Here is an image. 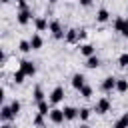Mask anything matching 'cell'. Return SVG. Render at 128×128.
Listing matches in <instances>:
<instances>
[{"mask_svg": "<svg viewBox=\"0 0 128 128\" xmlns=\"http://www.w3.org/2000/svg\"><path fill=\"white\" fill-rule=\"evenodd\" d=\"M108 18H110V12H108V8H98V12H96V22L104 24V22H108Z\"/></svg>", "mask_w": 128, "mask_h": 128, "instance_id": "obj_18", "label": "cell"}, {"mask_svg": "<svg viewBox=\"0 0 128 128\" xmlns=\"http://www.w3.org/2000/svg\"><path fill=\"white\" fill-rule=\"evenodd\" d=\"M2 2H4V4H8V2H10V0H2Z\"/></svg>", "mask_w": 128, "mask_h": 128, "instance_id": "obj_35", "label": "cell"}, {"mask_svg": "<svg viewBox=\"0 0 128 128\" xmlns=\"http://www.w3.org/2000/svg\"><path fill=\"white\" fill-rule=\"evenodd\" d=\"M126 12H128V6H126Z\"/></svg>", "mask_w": 128, "mask_h": 128, "instance_id": "obj_36", "label": "cell"}, {"mask_svg": "<svg viewBox=\"0 0 128 128\" xmlns=\"http://www.w3.org/2000/svg\"><path fill=\"white\" fill-rule=\"evenodd\" d=\"M42 100H46L44 88H42L40 84H36V86H34V90H32V102H34V104H38V102H42Z\"/></svg>", "mask_w": 128, "mask_h": 128, "instance_id": "obj_13", "label": "cell"}, {"mask_svg": "<svg viewBox=\"0 0 128 128\" xmlns=\"http://www.w3.org/2000/svg\"><path fill=\"white\" fill-rule=\"evenodd\" d=\"M18 50H20V52H24V54H28V52L32 50L30 40H20V42H18Z\"/></svg>", "mask_w": 128, "mask_h": 128, "instance_id": "obj_26", "label": "cell"}, {"mask_svg": "<svg viewBox=\"0 0 128 128\" xmlns=\"http://www.w3.org/2000/svg\"><path fill=\"white\" fill-rule=\"evenodd\" d=\"M36 108H38V114L48 116V114H50V110H52V104H50L48 100H42V102H38V104H36Z\"/></svg>", "mask_w": 128, "mask_h": 128, "instance_id": "obj_16", "label": "cell"}, {"mask_svg": "<svg viewBox=\"0 0 128 128\" xmlns=\"http://www.w3.org/2000/svg\"><path fill=\"white\" fill-rule=\"evenodd\" d=\"M80 2V6H84V8H90L92 6V0H78Z\"/></svg>", "mask_w": 128, "mask_h": 128, "instance_id": "obj_30", "label": "cell"}, {"mask_svg": "<svg viewBox=\"0 0 128 128\" xmlns=\"http://www.w3.org/2000/svg\"><path fill=\"white\" fill-rule=\"evenodd\" d=\"M116 76H106L102 82H100V90L104 92V94H112L114 90H116Z\"/></svg>", "mask_w": 128, "mask_h": 128, "instance_id": "obj_5", "label": "cell"}, {"mask_svg": "<svg viewBox=\"0 0 128 128\" xmlns=\"http://www.w3.org/2000/svg\"><path fill=\"white\" fill-rule=\"evenodd\" d=\"M64 96H66V92H64V86H56L52 92H50V96H48V102L54 106V104H60L62 100H64Z\"/></svg>", "mask_w": 128, "mask_h": 128, "instance_id": "obj_6", "label": "cell"}, {"mask_svg": "<svg viewBox=\"0 0 128 128\" xmlns=\"http://www.w3.org/2000/svg\"><path fill=\"white\" fill-rule=\"evenodd\" d=\"M118 66H120V68H126V66H128V52H122V54L118 56Z\"/></svg>", "mask_w": 128, "mask_h": 128, "instance_id": "obj_28", "label": "cell"}, {"mask_svg": "<svg viewBox=\"0 0 128 128\" xmlns=\"http://www.w3.org/2000/svg\"><path fill=\"white\" fill-rule=\"evenodd\" d=\"M70 84H72V88H74V90H78V92H80V90L86 86V76H84V74H80V72H76V74H72Z\"/></svg>", "mask_w": 128, "mask_h": 128, "instance_id": "obj_8", "label": "cell"}, {"mask_svg": "<svg viewBox=\"0 0 128 128\" xmlns=\"http://www.w3.org/2000/svg\"><path fill=\"white\" fill-rule=\"evenodd\" d=\"M90 116H92V110H90V108H86V106L78 108V118H80L82 122H86V120H88Z\"/></svg>", "mask_w": 128, "mask_h": 128, "instance_id": "obj_24", "label": "cell"}, {"mask_svg": "<svg viewBox=\"0 0 128 128\" xmlns=\"http://www.w3.org/2000/svg\"><path fill=\"white\" fill-rule=\"evenodd\" d=\"M62 110H64V118H66L68 122L78 118V108H74V106H64Z\"/></svg>", "mask_w": 128, "mask_h": 128, "instance_id": "obj_17", "label": "cell"}, {"mask_svg": "<svg viewBox=\"0 0 128 128\" xmlns=\"http://www.w3.org/2000/svg\"><path fill=\"white\" fill-rule=\"evenodd\" d=\"M50 34H52V38H56V40H64V36H66V30H64V26H62V22L58 20V18H52L50 20Z\"/></svg>", "mask_w": 128, "mask_h": 128, "instance_id": "obj_2", "label": "cell"}, {"mask_svg": "<svg viewBox=\"0 0 128 128\" xmlns=\"http://www.w3.org/2000/svg\"><path fill=\"white\" fill-rule=\"evenodd\" d=\"M92 94H94V88H92V86H88V84L80 90V96H82V98H86V100H88V98H92Z\"/></svg>", "mask_w": 128, "mask_h": 128, "instance_id": "obj_27", "label": "cell"}, {"mask_svg": "<svg viewBox=\"0 0 128 128\" xmlns=\"http://www.w3.org/2000/svg\"><path fill=\"white\" fill-rule=\"evenodd\" d=\"M112 26H114V32H118L120 36L128 38V18H124V16H116L114 22H112Z\"/></svg>", "mask_w": 128, "mask_h": 128, "instance_id": "obj_3", "label": "cell"}, {"mask_svg": "<svg viewBox=\"0 0 128 128\" xmlns=\"http://www.w3.org/2000/svg\"><path fill=\"white\" fill-rule=\"evenodd\" d=\"M78 128H90V126H88V124H86V122H82V124H80V126H78Z\"/></svg>", "mask_w": 128, "mask_h": 128, "instance_id": "obj_33", "label": "cell"}, {"mask_svg": "<svg viewBox=\"0 0 128 128\" xmlns=\"http://www.w3.org/2000/svg\"><path fill=\"white\" fill-rule=\"evenodd\" d=\"M30 46H32V50H40L44 46V38L40 34H32L30 36Z\"/></svg>", "mask_w": 128, "mask_h": 128, "instance_id": "obj_15", "label": "cell"}, {"mask_svg": "<svg viewBox=\"0 0 128 128\" xmlns=\"http://www.w3.org/2000/svg\"><path fill=\"white\" fill-rule=\"evenodd\" d=\"M48 118H50V122L52 124H56V126H60L66 118H64V110L62 108H52L50 110V114H48Z\"/></svg>", "mask_w": 128, "mask_h": 128, "instance_id": "obj_9", "label": "cell"}, {"mask_svg": "<svg viewBox=\"0 0 128 128\" xmlns=\"http://www.w3.org/2000/svg\"><path fill=\"white\" fill-rule=\"evenodd\" d=\"M116 92H120V94L128 92V78H118L116 80Z\"/></svg>", "mask_w": 128, "mask_h": 128, "instance_id": "obj_20", "label": "cell"}, {"mask_svg": "<svg viewBox=\"0 0 128 128\" xmlns=\"http://www.w3.org/2000/svg\"><path fill=\"white\" fill-rule=\"evenodd\" d=\"M78 50H80V54H82L84 58H90V56L96 54V46H94V44H82Z\"/></svg>", "mask_w": 128, "mask_h": 128, "instance_id": "obj_14", "label": "cell"}, {"mask_svg": "<svg viewBox=\"0 0 128 128\" xmlns=\"http://www.w3.org/2000/svg\"><path fill=\"white\" fill-rule=\"evenodd\" d=\"M112 128H128V112H124V114L112 124Z\"/></svg>", "mask_w": 128, "mask_h": 128, "instance_id": "obj_21", "label": "cell"}, {"mask_svg": "<svg viewBox=\"0 0 128 128\" xmlns=\"http://www.w3.org/2000/svg\"><path fill=\"white\" fill-rule=\"evenodd\" d=\"M34 14H32V8L26 4V6H20L18 8V12H16V22L20 24V26H26V24H30V20H34L32 18Z\"/></svg>", "mask_w": 128, "mask_h": 128, "instance_id": "obj_1", "label": "cell"}, {"mask_svg": "<svg viewBox=\"0 0 128 128\" xmlns=\"http://www.w3.org/2000/svg\"><path fill=\"white\" fill-rule=\"evenodd\" d=\"M16 116H14V112H12V108H10V104H2V108H0V120L2 122H12Z\"/></svg>", "mask_w": 128, "mask_h": 128, "instance_id": "obj_11", "label": "cell"}, {"mask_svg": "<svg viewBox=\"0 0 128 128\" xmlns=\"http://www.w3.org/2000/svg\"><path fill=\"white\" fill-rule=\"evenodd\" d=\"M14 2H16L18 6H26V0H14Z\"/></svg>", "mask_w": 128, "mask_h": 128, "instance_id": "obj_32", "label": "cell"}, {"mask_svg": "<svg viewBox=\"0 0 128 128\" xmlns=\"http://www.w3.org/2000/svg\"><path fill=\"white\" fill-rule=\"evenodd\" d=\"M24 78H28V76H26L20 68H18L16 72H12V82H14V84H22V82H24Z\"/></svg>", "mask_w": 128, "mask_h": 128, "instance_id": "obj_22", "label": "cell"}, {"mask_svg": "<svg viewBox=\"0 0 128 128\" xmlns=\"http://www.w3.org/2000/svg\"><path fill=\"white\" fill-rule=\"evenodd\" d=\"M32 22H34V28H36L38 32H46V30L50 28V22H48L46 16H36Z\"/></svg>", "mask_w": 128, "mask_h": 128, "instance_id": "obj_10", "label": "cell"}, {"mask_svg": "<svg viewBox=\"0 0 128 128\" xmlns=\"http://www.w3.org/2000/svg\"><path fill=\"white\" fill-rule=\"evenodd\" d=\"M56 2H58V0H48V4H56Z\"/></svg>", "mask_w": 128, "mask_h": 128, "instance_id": "obj_34", "label": "cell"}, {"mask_svg": "<svg viewBox=\"0 0 128 128\" xmlns=\"http://www.w3.org/2000/svg\"><path fill=\"white\" fill-rule=\"evenodd\" d=\"M64 42H66V44H78V42H80L78 28H68V30H66V36H64Z\"/></svg>", "mask_w": 128, "mask_h": 128, "instance_id": "obj_12", "label": "cell"}, {"mask_svg": "<svg viewBox=\"0 0 128 128\" xmlns=\"http://www.w3.org/2000/svg\"><path fill=\"white\" fill-rule=\"evenodd\" d=\"M26 76H34L36 74V62H32V60H28V58H22L20 60V66H18Z\"/></svg>", "mask_w": 128, "mask_h": 128, "instance_id": "obj_7", "label": "cell"}, {"mask_svg": "<svg viewBox=\"0 0 128 128\" xmlns=\"http://www.w3.org/2000/svg\"><path fill=\"white\" fill-rule=\"evenodd\" d=\"M0 128H16V126H14L12 122H2V126H0Z\"/></svg>", "mask_w": 128, "mask_h": 128, "instance_id": "obj_31", "label": "cell"}, {"mask_svg": "<svg viewBox=\"0 0 128 128\" xmlns=\"http://www.w3.org/2000/svg\"><path fill=\"white\" fill-rule=\"evenodd\" d=\"M110 108H112V100L108 98V96H102V98H98L96 100V104H94V112L96 114H106V112H110Z\"/></svg>", "mask_w": 128, "mask_h": 128, "instance_id": "obj_4", "label": "cell"}, {"mask_svg": "<svg viewBox=\"0 0 128 128\" xmlns=\"http://www.w3.org/2000/svg\"><path fill=\"white\" fill-rule=\"evenodd\" d=\"M78 36H80V40H84V38L88 36V32H86V28H78Z\"/></svg>", "mask_w": 128, "mask_h": 128, "instance_id": "obj_29", "label": "cell"}, {"mask_svg": "<svg viewBox=\"0 0 128 128\" xmlns=\"http://www.w3.org/2000/svg\"><path fill=\"white\" fill-rule=\"evenodd\" d=\"M8 104H10L12 112H14V116H18V114H20V110H22V102H20L18 98H12V100H10Z\"/></svg>", "mask_w": 128, "mask_h": 128, "instance_id": "obj_23", "label": "cell"}, {"mask_svg": "<svg viewBox=\"0 0 128 128\" xmlns=\"http://www.w3.org/2000/svg\"><path fill=\"white\" fill-rule=\"evenodd\" d=\"M102 62H100V58L94 54V56H90V58H86V62H84V66L86 68H90V70H94V68H98Z\"/></svg>", "mask_w": 128, "mask_h": 128, "instance_id": "obj_19", "label": "cell"}, {"mask_svg": "<svg viewBox=\"0 0 128 128\" xmlns=\"http://www.w3.org/2000/svg\"><path fill=\"white\" fill-rule=\"evenodd\" d=\"M32 126H36V128H46L44 116H42V114H36V116L32 118Z\"/></svg>", "mask_w": 128, "mask_h": 128, "instance_id": "obj_25", "label": "cell"}]
</instances>
